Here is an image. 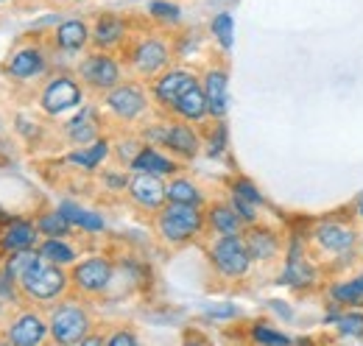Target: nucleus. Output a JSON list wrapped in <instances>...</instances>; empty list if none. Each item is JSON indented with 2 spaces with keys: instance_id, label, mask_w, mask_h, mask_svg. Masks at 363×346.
Wrapping results in <instances>:
<instances>
[{
  "instance_id": "nucleus-1",
  "label": "nucleus",
  "mask_w": 363,
  "mask_h": 346,
  "mask_svg": "<svg viewBox=\"0 0 363 346\" xmlns=\"http://www.w3.org/2000/svg\"><path fill=\"white\" fill-rule=\"evenodd\" d=\"M308 246L313 257L327 262L330 268H347L352 265L361 249V232L338 218H321L313 223L308 235Z\"/></svg>"
},
{
  "instance_id": "nucleus-2",
  "label": "nucleus",
  "mask_w": 363,
  "mask_h": 346,
  "mask_svg": "<svg viewBox=\"0 0 363 346\" xmlns=\"http://www.w3.org/2000/svg\"><path fill=\"white\" fill-rule=\"evenodd\" d=\"M204 213L201 207L196 204H177V201H165L157 218H154V226H157V235L171 243V246H182L187 240H193L201 229H204Z\"/></svg>"
},
{
  "instance_id": "nucleus-3",
  "label": "nucleus",
  "mask_w": 363,
  "mask_h": 346,
  "mask_svg": "<svg viewBox=\"0 0 363 346\" xmlns=\"http://www.w3.org/2000/svg\"><path fill=\"white\" fill-rule=\"evenodd\" d=\"M48 330L53 335L56 344H84L87 333L92 330V318L87 307L79 302H62L50 310L48 318Z\"/></svg>"
},
{
  "instance_id": "nucleus-4",
  "label": "nucleus",
  "mask_w": 363,
  "mask_h": 346,
  "mask_svg": "<svg viewBox=\"0 0 363 346\" xmlns=\"http://www.w3.org/2000/svg\"><path fill=\"white\" fill-rule=\"evenodd\" d=\"M210 262L213 268L227 279H243L252 268V255L246 249L243 232L240 235H218L210 246Z\"/></svg>"
},
{
  "instance_id": "nucleus-5",
  "label": "nucleus",
  "mask_w": 363,
  "mask_h": 346,
  "mask_svg": "<svg viewBox=\"0 0 363 346\" xmlns=\"http://www.w3.org/2000/svg\"><path fill=\"white\" fill-rule=\"evenodd\" d=\"M279 285H288L296 291H311L313 285H318V265L313 262V255H308V238H294L288 243Z\"/></svg>"
},
{
  "instance_id": "nucleus-6",
  "label": "nucleus",
  "mask_w": 363,
  "mask_h": 346,
  "mask_svg": "<svg viewBox=\"0 0 363 346\" xmlns=\"http://www.w3.org/2000/svg\"><path fill=\"white\" fill-rule=\"evenodd\" d=\"M79 79L95 92H109L112 86L121 84L123 70H121V62L109 50H95L79 62Z\"/></svg>"
},
{
  "instance_id": "nucleus-7",
  "label": "nucleus",
  "mask_w": 363,
  "mask_h": 346,
  "mask_svg": "<svg viewBox=\"0 0 363 346\" xmlns=\"http://www.w3.org/2000/svg\"><path fill=\"white\" fill-rule=\"evenodd\" d=\"M112 274L115 265L106 257H87L73 265L70 271V285L82 294V296H101L109 285H112Z\"/></svg>"
},
{
  "instance_id": "nucleus-8",
  "label": "nucleus",
  "mask_w": 363,
  "mask_h": 346,
  "mask_svg": "<svg viewBox=\"0 0 363 346\" xmlns=\"http://www.w3.org/2000/svg\"><path fill=\"white\" fill-rule=\"evenodd\" d=\"M104 106L118 118V121H140L148 112V95L140 84L132 82H121L118 86H112L109 92H104Z\"/></svg>"
},
{
  "instance_id": "nucleus-9",
  "label": "nucleus",
  "mask_w": 363,
  "mask_h": 346,
  "mask_svg": "<svg viewBox=\"0 0 363 346\" xmlns=\"http://www.w3.org/2000/svg\"><path fill=\"white\" fill-rule=\"evenodd\" d=\"M129 65L135 67L137 76L143 79H157L162 70L171 65V48L160 37H143L140 43L129 50Z\"/></svg>"
},
{
  "instance_id": "nucleus-10",
  "label": "nucleus",
  "mask_w": 363,
  "mask_h": 346,
  "mask_svg": "<svg viewBox=\"0 0 363 346\" xmlns=\"http://www.w3.org/2000/svg\"><path fill=\"white\" fill-rule=\"evenodd\" d=\"M82 98H84L82 84L73 76H53L40 95V104L48 115H62L67 109H76L82 104Z\"/></svg>"
},
{
  "instance_id": "nucleus-11",
  "label": "nucleus",
  "mask_w": 363,
  "mask_h": 346,
  "mask_svg": "<svg viewBox=\"0 0 363 346\" xmlns=\"http://www.w3.org/2000/svg\"><path fill=\"white\" fill-rule=\"evenodd\" d=\"M196 84H199V76H196L193 70H184V67H168V70H162V73L154 79V84H151V95H154V101H157L162 109H171L182 95Z\"/></svg>"
},
{
  "instance_id": "nucleus-12",
  "label": "nucleus",
  "mask_w": 363,
  "mask_h": 346,
  "mask_svg": "<svg viewBox=\"0 0 363 346\" xmlns=\"http://www.w3.org/2000/svg\"><path fill=\"white\" fill-rule=\"evenodd\" d=\"M126 190H129V199L135 201L137 207L140 210H148V213H157L168 201L165 182H162V176H154V173L132 171Z\"/></svg>"
},
{
  "instance_id": "nucleus-13",
  "label": "nucleus",
  "mask_w": 363,
  "mask_h": 346,
  "mask_svg": "<svg viewBox=\"0 0 363 346\" xmlns=\"http://www.w3.org/2000/svg\"><path fill=\"white\" fill-rule=\"evenodd\" d=\"M160 145H165L171 154H177L182 160H193L201 148V137L199 131L193 129L187 121H171V123H162V140Z\"/></svg>"
},
{
  "instance_id": "nucleus-14",
  "label": "nucleus",
  "mask_w": 363,
  "mask_h": 346,
  "mask_svg": "<svg viewBox=\"0 0 363 346\" xmlns=\"http://www.w3.org/2000/svg\"><path fill=\"white\" fill-rule=\"evenodd\" d=\"M243 240H246V249L252 255V262H272L282 252L279 235L263 223H249L243 229Z\"/></svg>"
},
{
  "instance_id": "nucleus-15",
  "label": "nucleus",
  "mask_w": 363,
  "mask_h": 346,
  "mask_svg": "<svg viewBox=\"0 0 363 346\" xmlns=\"http://www.w3.org/2000/svg\"><path fill=\"white\" fill-rule=\"evenodd\" d=\"M201 89H204V98H207L210 118L221 121V118L227 115V106H229L227 70H221V67H210V70L201 76Z\"/></svg>"
},
{
  "instance_id": "nucleus-16",
  "label": "nucleus",
  "mask_w": 363,
  "mask_h": 346,
  "mask_svg": "<svg viewBox=\"0 0 363 346\" xmlns=\"http://www.w3.org/2000/svg\"><path fill=\"white\" fill-rule=\"evenodd\" d=\"M90 34H92V45L98 50H109L112 53L115 48H121V45L126 43L129 28H126V23L118 14H98V20H95Z\"/></svg>"
},
{
  "instance_id": "nucleus-17",
  "label": "nucleus",
  "mask_w": 363,
  "mask_h": 346,
  "mask_svg": "<svg viewBox=\"0 0 363 346\" xmlns=\"http://www.w3.org/2000/svg\"><path fill=\"white\" fill-rule=\"evenodd\" d=\"M327 299H330V304H338L344 310H350V307H361L363 310V271L333 279L327 285Z\"/></svg>"
},
{
  "instance_id": "nucleus-18",
  "label": "nucleus",
  "mask_w": 363,
  "mask_h": 346,
  "mask_svg": "<svg viewBox=\"0 0 363 346\" xmlns=\"http://www.w3.org/2000/svg\"><path fill=\"white\" fill-rule=\"evenodd\" d=\"M48 333H50V330H48V321L40 313H23V316L11 324L9 341L17 346H37L45 341Z\"/></svg>"
},
{
  "instance_id": "nucleus-19",
  "label": "nucleus",
  "mask_w": 363,
  "mask_h": 346,
  "mask_svg": "<svg viewBox=\"0 0 363 346\" xmlns=\"http://www.w3.org/2000/svg\"><path fill=\"white\" fill-rule=\"evenodd\" d=\"M129 171H140V173H154V176H174L179 171L177 160L165 157L162 151H157L154 145H143L140 151L135 154V160L129 162Z\"/></svg>"
},
{
  "instance_id": "nucleus-20",
  "label": "nucleus",
  "mask_w": 363,
  "mask_h": 346,
  "mask_svg": "<svg viewBox=\"0 0 363 346\" xmlns=\"http://www.w3.org/2000/svg\"><path fill=\"white\" fill-rule=\"evenodd\" d=\"M45 65L48 59L43 48H23L9 59L6 73L14 76V79H37L40 73H45Z\"/></svg>"
},
{
  "instance_id": "nucleus-21",
  "label": "nucleus",
  "mask_w": 363,
  "mask_h": 346,
  "mask_svg": "<svg viewBox=\"0 0 363 346\" xmlns=\"http://www.w3.org/2000/svg\"><path fill=\"white\" fill-rule=\"evenodd\" d=\"M171 112L179 118V121H187V123H201L210 118V109H207V98H204V89H201V82L196 86H190L179 101L171 106Z\"/></svg>"
},
{
  "instance_id": "nucleus-22",
  "label": "nucleus",
  "mask_w": 363,
  "mask_h": 346,
  "mask_svg": "<svg viewBox=\"0 0 363 346\" xmlns=\"http://www.w3.org/2000/svg\"><path fill=\"white\" fill-rule=\"evenodd\" d=\"M53 43L65 53H79V50L87 48V43H92V34L84 20H65V23H59V28L53 34Z\"/></svg>"
},
{
  "instance_id": "nucleus-23",
  "label": "nucleus",
  "mask_w": 363,
  "mask_h": 346,
  "mask_svg": "<svg viewBox=\"0 0 363 346\" xmlns=\"http://www.w3.org/2000/svg\"><path fill=\"white\" fill-rule=\"evenodd\" d=\"M204 221L210 223V229H213L216 235H240V232H243V226H246L229 201L210 204V210H207Z\"/></svg>"
},
{
  "instance_id": "nucleus-24",
  "label": "nucleus",
  "mask_w": 363,
  "mask_h": 346,
  "mask_svg": "<svg viewBox=\"0 0 363 346\" xmlns=\"http://www.w3.org/2000/svg\"><path fill=\"white\" fill-rule=\"evenodd\" d=\"M37 223L31 221H11L6 229H3V246L11 249V252H23V249H34L37 246Z\"/></svg>"
},
{
  "instance_id": "nucleus-25",
  "label": "nucleus",
  "mask_w": 363,
  "mask_h": 346,
  "mask_svg": "<svg viewBox=\"0 0 363 346\" xmlns=\"http://www.w3.org/2000/svg\"><path fill=\"white\" fill-rule=\"evenodd\" d=\"M106 157H109V143L98 137V140L87 143V145L76 148L73 154H67V162L76 165V168H82V171H95Z\"/></svg>"
},
{
  "instance_id": "nucleus-26",
  "label": "nucleus",
  "mask_w": 363,
  "mask_h": 346,
  "mask_svg": "<svg viewBox=\"0 0 363 346\" xmlns=\"http://www.w3.org/2000/svg\"><path fill=\"white\" fill-rule=\"evenodd\" d=\"M67 137L76 145H87L92 140H98V121H95V109H82L70 123H67Z\"/></svg>"
},
{
  "instance_id": "nucleus-27",
  "label": "nucleus",
  "mask_w": 363,
  "mask_h": 346,
  "mask_svg": "<svg viewBox=\"0 0 363 346\" xmlns=\"http://www.w3.org/2000/svg\"><path fill=\"white\" fill-rule=\"evenodd\" d=\"M165 193H168V201H177V204H196V207L204 204V196H201L199 184L190 182V179H184V176L171 179L165 184Z\"/></svg>"
},
{
  "instance_id": "nucleus-28",
  "label": "nucleus",
  "mask_w": 363,
  "mask_h": 346,
  "mask_svg": "<svg viewBox=\"0 0 363 346\" xmlns=\"http://www.w3.org/2000/svg\"><path fill=\"white\" fill-rule=\"evenodd\" d=\"M335 333L347 341H363V310L361 307H350L341 310V316L333 321Z\"/></svg>"
},
{
  "instance_id": "nucleus-29",
  "label": "nucleus",
  "mask_w": 363,
  "mask_h": 346,
  "mask_svg": "<svg viewBox=\"0 0 363 346\" xmlns=\"http://www.w3.org/2000/svg\"><path fill=\"white\" fill-rule=\"evenodd\" d=\"M59 213L67 218L73 226H82V229H87V232H101L106 223H104V218L90 213V210H82L79 204H73V201H65L62 207H59Z\"/></svg>"
},
{
  "instance_id": "nucleus-30",
  "label": "nucleus",
  "mask_w": 363,
  "mask_h": 346,
  "mask_svg": "<svg viewBox=\"0 0 363 346\" xmlns=\"http://www.w3.org/2000/svg\"><path fill=\"white\" fill-rule=\"evenodd\" d=\"M40 257L48 260V262H56V265H73L76 262V252L73 246H67L62 238H45L40 243Z\"/></svg>"
},
{
  "instance_id": "nucleus-31",
  "label": "nucleus",
  "mask_w": 363,
  "mask_h": 346,
  "mask_svg": "<svg viewBox=\"0 0 363 346\" xmlns=\"http://www.w3.org/2000/svg\"><path fill=\"white\" fill-rule=\"evenodd\" d=\"M37 229H40L45 238H67L70 229H73V223L56 210V213H48V216L40 218V221H37Z\"/></svg>"
},
{
  "instance_id": "nucleus-32",
  "label": "nucleus",
  "mask_w": 363,
  "mask_h": 346,
  "mask_svg": "<svg viewBox=\"0 0 363 346\" xmlns=\"http://www.w3.org/2000/svg\"><path fill=\"white\" fill-rule=\"evenodd\" d=\"M148 14H151V20L162 23V26H177L182 20V9L177 3H168V0H151Z\"/></svg>"
},
{
  "instance_id": "nucleus-33",
  "label": "nucleus",
  "mask_w": 363,
  "mask_h": 346,
  "mask_svg": "<svg viewBox=\"0 0 363 346\" xmlns=\"http://www.w3.org/2000/svg\"><path fill=\"white\" fill-rule=\"evenodd\" d=\"M210 28H213V37L218 40V45H221L224 50H229L232 43H235V23H232V14H227V11L216 14Z\"/></svg>"
},
{
  "instance_id": "nucleus-34",
  "label": "nucleus",
  "mask_w": 363,
  "mask_h": 346,
  "mask_svg": "<svg viewBox=\"0 0 363 346\" xmlns=\"http://www.w3.org/2000/svg\"><path fill=\"white\" fill-rule=\"evenodd\" d=\"M252 341H255V344H272V346L294 344V341H291L285 333L274 330L272 324H255V327H252Z\"/></svg>"
},
{
  "instance_id": "nucleus-35",
  "label": "nucleus",
  "mask_w": 363,
  "mask_h": 346,
  "mask_svg": "<svg viewBox=\"0 0 363 346\" xmlns=\"http://www.w3.org/2000/svg\"><path fill=\"white\" fill-rule=\"evenodd\" d=\"M224 148H227V123H224V118H221V121L210 129V137H207V154H210V157H221Z\"/></svg>"
},
{
  "instance_id": "nucleus-36",
  "label": "nucleus",
  "mask_w": 363,
  "mask_h": 346,
  "mask_svg": "<svg viewBox=\"0 0 363 346\" xmlns=\"http://www.w3.org/2000/svg\"><path fill=\"white\" fill-rule=\"evenodd\" d=\"M229 190H232L235 196H240V199L252 201V204H263V196H260V190H257V187H255V182H249V179H235Z\"/></svg>"
},
{
  "instance_id": "nucleus-37",
  "label": "nucleus",
  "mask_w": 363,
  "mask_h": 346,
  "mask_svg": "<svg viewBox=\"0 0 363 346\" xmlns=\"http://www.w3.org/2000/svg\"><path fill=\"white\" fill-rule=\"evenodd\" d=\"M229 204L235 207V213L240 216V221H243L246 226H249V223H257V204H252V201H246V199H240V196H235V193H232Z\"/></svg>"
},
{
  "instance_id": "nucleus-38",
  "label": "nucleus",
  "mask_w": 363,
  "mask_h": 346,
  "mask_svg": "<svg viewBox=\"0 0 363 346\" xmlns=\"http://www.w3.org/2000/svg\"><path fill=\"white\" fill-rule=\"evenodd\" d=\"M106 344L109 346H135V344H140V338H137L135 333H129V330H118L115 335L106 338Z\"/></svg>"
},
{
  "instance_id": "nucleus-39",
  "label": "nucleus",
  "mask_w": 363,
  "mask_h": 346,
  "mask_svg": "<svg viewBox=\"0 0 363 346\" xmlns=\"http://www.w3.org/2000/svg\"><path fill=\"white\" fill-rule=\"evenodd\" d=\"M238 313H240V310H238V307H232V304H224V307H210V310H207V316H210V318H235Z\"/></svg>"
},
{
  "instance_id": "nucleus-40",
  "label": "nucleus",
  "mask_w": 363,
  "mask_h": 346,
  "mask_svg": "<svg viewBox=\"0 0 363 346\" xmlns=\"http://www.w3.org/2000/svg\"><path fill=\"white\" fill-rule=\"evenodd\" d=\"M104 182L112 187V190H121V187H129V176L123 173H104Z\"/></svg>"
},
{
  "instance_id": "nucleus-41",
  "label": "nucleus",
  "mask_w": 363,
  "mask_h": 346,
  "mask_svg": "<svg viewBox=\"0 0 363 346\" xmlns=\"http://www.w3.org/2000/svg\"><path fill=\"white\" fill-rule=\"evenodd\" d=\"M358 216L363 218V201H361V204H358Z\"/></svg>"
}]
</instances>
